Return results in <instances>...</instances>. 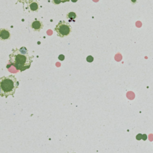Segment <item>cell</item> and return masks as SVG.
Masks as SVG:
<instances>
[{"instance_id": "1", "label": "cell", "mask_w": 153, "mask_h": 153, "mask_svg": "<svg viewBox=\"0 0 153 153\" xmlns=\"http://www.w3.org/2000/svg\"><path fill=\"white\" fill-rule=\"evenodd\" d=\"M33 58L34 56L29 55L28 51L25 47L16 48L12 50V53L9 55L8 64L10 66L14 67L17 70L23 72L30 68Z\"/></svg>"}, {"instance_id": "2", "label": "cell", "mask_w": 153, "mask_h": 153, "mask_svg": "<svg viewBox=\"0 0 153 153\" xmlns=\"http://www.w3.org/2000/svg\"><path fill=\"white\" fill-rule=\"evenodd\" d=\"M19 83L13 75L0 78V96L7 98L8 96H13Z\"/></svg>"}, {"instance_id": "3", "label": "cell", "mask_w": 153, "mask_h": 153, "mask_svg": "<svg viewBox=\"0 0 153 153\" xmlns=\"http://www.w3.org/2000/svg\"><path fill=\"white\" fill-rule=\"evenodd\" d=\"M55 30L59 37L64 38L70 34L72 31V27L69 23L61 21L57 24Z\"/></svg>"}, {"instance_id": "4", "label": "cell", "mask_w": 153, "mask_h": 153, "mask_svg": "<svg viewBox=\"0 0 153 153\" xmlns=\"http://www.w3.org/2000/svg\"><path fill=\"white\" fill-rule=\"evenodd\" d=\"M44 27L43 22L39 20H35L31 23V28L34 31L40 32Z\"/></svg>"}, {"instance_id": "5", "label": "cell", "mask_w": 153, "mask_h": 153, "mask_svg": "<svg viewBox=\"0 0 153 153\" xmlns=\"http://www.w3.org/2000/svg\"><path fill=\"white\" fill-rule=\"evenodd\" d=\"M11 37L10 32L7 29L1 28L0 30V39L1 40H7Z\"/></svg>"}, {"instance_id": "6", "label": "cell", "mask_w": 153, "mask_h": 153, "mask_svg": "<svg viewBox=\"0 0 153 153\" xmlns=\"http://www.w3.org/2000/svg\"><path fill=\"white\" fill-rule=\"evenodd\" d=\"M30 10L32 12H37L39 9V4L37 1H34L29 4Z\"/></svg>"}, {"instance_id": "7", "label": "cell", "mask_w": 153, "mask_h": 153, "mask_svg": "<svg viewBox=\"0 0 153 153\" xmlns=\"http://www.w3.org/2000/svg\"><path fill=\"white\" fill-rule=\"evenodd\" d=\"M67 17L69 20H74L77 17V14L74 12H69L67 14Z\"/></svg>"}, {"instance_id": "8", "label": "cell", "mask_w": 153, "mask_h": 153, "mask_svg": "<svg viewBox=\"0 0 153 153\" xmlns=\"http://www.w3.org/2000/svg\"><path fill=\"white\" fill-rule=\"evenodd\" d=\"M38 1V0H17L18 2L21 3L22 4H27L28 5H29L30 4H31L34 1Z\"/></svg>"}, {"instance_id": "9", "label": "cell", "mask_w": 153, "mask_h": 153, "mask_svg": "<svg viewBox=\"0 0 153 153\" xmlns=\"http://www.w3.org/2000/svg\"><path fill=\"white\" fill-rule=\"evenodd\" d=\"M86 60L89 63H91L94 60V58L92 56H88L86 58Z\"/></svg>"}, {"instance_id": "10", "label": "cell", "mask_w": 153, "mask_h": 153, "mask_svg": "<svg viewBox=\"0 0 153 153\" xmlns=\"http://www.w3.org/2000/svg\"><path fill=\"white\" fill-rule=\"evenodd\" d=\"M62 2V0H52V3L55 5H59Z\"/></svg>"}, {"instance_id": "11", "label": "cell", "mask_w": 153, "mask_h": 153, "mask_svg": "<svg viewBox=\"0 0 153 153\" xmlns=\"http://www.w3.org/2000/svg\"><path fill=\"white\" fill-rule=\"evenodd\" d=\"M136 139L138 140V141H140L142 139V134L141 133H139L138 134L137 137H136Z\"/></svg>"}, {"instance_id": "12", "label": "cell", "mask_w": 153, "mask_h": 153, "mask_svg": "<svg viewBox=\"0 0 153 153\" xmlns=\"http://www.w3.org/2000/svg\"><path fill=\"white\" fill-rule=\"evenodd\" d=\"M58 59L59 60H61V61H63L64 59H65V56L64 55H60L58 57Z\"/></svg>"}, {"instance_id": "13", "label": "cell", "mask_w": 153, "mask_h": 153, "mask_svg": "<svg viewBox=\"0 0 153 153\" xmlns=\"http://www.w3.org/2000/svg\"><path fill=\"white\" fill-rule=\"evenodd\" d=\"M148 139V137H147V134H142V139L143 141H146Z\"/></svg>"}, {"instance_id": "14", "label": "cell", "mask_w": 153, "mask_h": 153, "mask_svg": "<svg viewBox=\"0 0 153 153\" xmlns=\"http://www.w3.org/2000/svg\"><path fill=\"white\" fill-rule=\"evenodd\" d=\"M137 1H138V0H130L131 3H132V4H136V3H137Z\"/></svg>"}, {"instance_id": "15", "label": "cell", "mask_w": 153, "mask_h": 153, "mask_svg": "<svg viewBox=\"0 0 153 153\" xmlns=\"http://www.w3.org/2000/svg\"><path fill=\"white\" fill-rule=\"evenodd\" d=\"M69 1L70 0H62V3H64L66 2H69Z\"/></svg>"}, {"instance_id": "16", "label": "cell", "mask_w": 153, "mask_h": 153, "mask_svg": "<svg viewBox=\"0 0 153 153\" xmlns=\"http://www.w3.org/2000/svg\"><path fill=\"white\" fill-rule=\"evenodd\" d=\"M71 1L73 3H76L78 1V0H71Z\"/></svg>"}, {"instance_id": "17", "label": "cell", "mask_w": 153, "mask_h": 153, "mask_svg": "<svg viewBox=\"0 0 153 153\" xmlns=\"http://www.w3.org/2000/svg\"><path fill=\"white\" fill-rule=\"evenodd\" d=\"M72 153H77V152H72Z\"/></svg>"}]
</instances>
